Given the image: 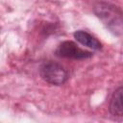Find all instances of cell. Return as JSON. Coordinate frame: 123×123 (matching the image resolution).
I'll return each instance as SVG.
<instances>
[{
	"mask_svg": "<svg viewBox=\"0 0 123 123\" xmlns=\"http://www.w3.org/2000/svg\"><path fill=\"white\" fill-rule=\"evenodd\" d=\"M94 12L111 32L116 36L121 35L122 12L119 7L106 2H99L94 6Z\"/></svg>",
	"mask_w": 123,
	"mask_h": 123,
	"instance_id": "1",
	"label": "cell"
},
{
	"mask_svg": "<svg viewBox=\"0 0 123 123\" xmlns=\"http://www.w3.org/2000/svg\"><path fill=\"white\" fill-rule=\"evenodd\" d=\"M39 73L45 82L54 86H61L68 79L67 70L61 64L54 62H44L40 66Z\"/></svg>",
	"mask_w": 123,
	"mask_h": 123,
	"instance_id": "2",
	"label": "cell"
},
{
	"mask_svg": "<svg viewBox=\"0 0 123 123\" xmlns=\"http://www.w3.org/2000/svg\"><path fill=\"white\" fill-rule=\"evenodd\" d=\"M55 54L60 58L73 60H85L92 57L91 52L80 48L75 42L70 40H65L60 43L55 51Z\"/></svg>",
	"mask_w": 123,
	"mask_h": 123,
	"instance_id": "3",
	"label": "cell"
},
{
	"mask_svg": "<svg viewBox=\"0 0 123 123\" xmlns=\"http://www.w3.org/2000/svg\"><path fill=\"white\" fill-rule=\"evenodd\" d=\"M73 36L78 42H80L81 44H83L88 48H91L96 51H98L102 48V43L95 37H93L92 35H90L89 33H87L86 31L78 30L74 33Z\"/></svg>",
	"mask_w": 123,
	"mask_h": 123,
	"instance_id": "4",
	"label": "cell"
},
{
	"mask_svg": "<svg viewBox=\"0 0 123 123\" xmlns=\"http://www.w3.org/2000/svg\"><path fill=\"white\" fill-rule=\"evenodd\" d=\"M122 86H119L112 94L110 101V112L113 116L121 117L123 114V105H122Z\"/></svg>",
	"mask_w": 123,
	"mask_h": 123,
	"instance_id": "5",
	"label": "cell"
}]
</instances>
